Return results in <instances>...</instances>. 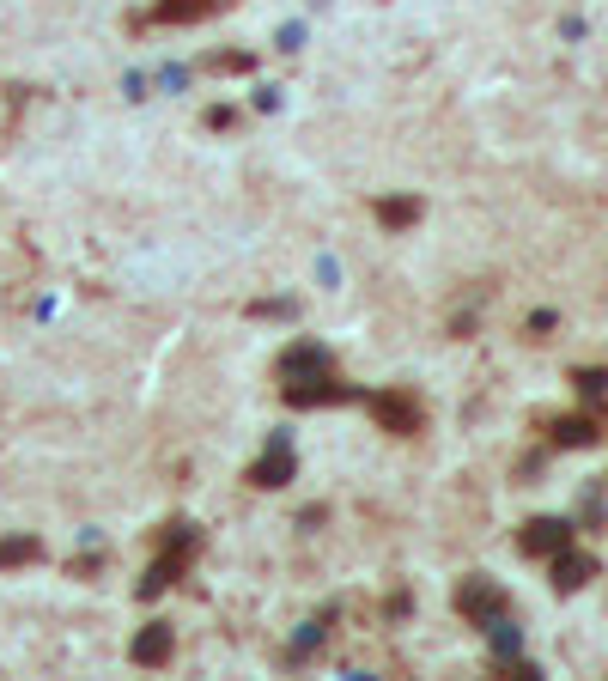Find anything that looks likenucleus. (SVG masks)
I'll list each match as a JSON object with an SVG mask.
<instances>
[{
    "mask_svg": "<svg viewBox=\"0 0 608 681\" xmlns=\"http://www.w3.org/2000/svg\"><path fill=\"white\" fill-rule=\"evenodd\" d=\"M280 377H286V402H298V408H323V402H347V396H359L353 384H341V377H335V359H329L317 341L286 347Z\"/></svg>",
    "mask_w": 608,
    "mask_h": 681,
    "instance_id": "1",
    "label": "nucleus"
},
{
    "mask_svg": "<svg viewBox=\"0 0 608 681\" xmlns=\"http://www.w3.org/2000/svg\"><path fill=\"white\" fill-rule=\"evenodd\" d=\"M159 548H165V554L146 566V578H140V596H159V590H171V584L183 578V566H189V554H195V529H189V523H165Z\"/></svg>",
    "mask_w": 608,
    "mask_h": 681,
    "instance_id": "2",
    "label": "nucleus"
},
{
    "mask_svg": "<svg viewBox=\"0 0 608 681\" xmlns=\"http://www.w3.org/2000/svg\"><path fill=\"white\" fill-rule=\"evenodd\" d=\"M456 609H463L469 621H481V627H493V621L505 615V590H499L493 578H469L463 590H456Z\"/></svg>",
    "mask_w": 608,
    "mask_h": 681,
    "instance_id": "3",
    "label": "nucleus"
},
{
    "mask_svg": "<svg viewBox=\"0 0 608 681\" xmlns=\"http://www.w3.org/2000/svg\"><path fill=\"white\" fill-rule=\"evenodd\" d=\"M292 469H298V463H292V438H286V432H274V444H268L262 457L250 463V481H256V487H286V481H292Z\"/></svg>",
    "mask_w": 608,
    "mask_h": 681,
    "instance_id": "4",
    "label": "nucleus"
},
{
    "mask_svg": "<svg viewBox=\"0 0 608 681\" xmlns=\"http://www.w3.org/2000/svg\"><path fill=\"white\" fill-rule=\"evenodd\" d=\"M232 0H159L140 25H189V19H207V13H225Z\"/></svg>",
    "mask_w": 608,
    "mask_h": 681,
    "instance_id": "5",
    "label": "nucleus"
},
{
    "mask_svg": "<svg viewBox=\"0 0 608 681\" xmlns=\"http://www.w3.org/2000/svg\"><path fill=\"white\" fill-rule=\"evenodd\" d=\"M365 402H371V414L384 420L390 432H420V408L408 396H365Z\"/></svg>",
    "mask_w": 608,
    "mask_h": 681,
    "instance_id": "6",
    "label": "nucleus"
},
{
    "mask_svg": "<svg viewBox=\"0 0 608 681\" xmlns=\"http://www.w3.org/2000/svg\"><path fill=\"white\" fill-rule=\"evenodd\" d=\"M560 548H572L566 523H554V517H536V523L523 529V554H560Z\"/></svg>",
    "mask_w": 608,
    "mask_h": 681,
    "instance_id": "7",
    "label": "nucleus"
},
{
    "mask_svg": "<svg viewBox=\"0 0 608 681\" xmlns=\"http://www.w3.org/2000/svg\"><path fill=\"white\" fill-rule=\"evenodd\" d=\"M165 657H171V627L152 621V627L134 639V663H165Z\"/></svg>",
    "mask_w": 608,
    "mask_h": 681,
    "instance_id": "8",
    "label": "nucleus"
},
{
    "mask_svg": "<svg viewBox=\"0 0 608 681\" xmlns=\"http://www.w3.org/2000/svg\"><path fill=\"white\" fill-rule=\"evenodd\" d=\"M590 572H596V566H590L584 554H566V548L554 554V584H560V590H578V584H584Z\"/></svg>",
    "mask_w": 608,
    "mask_h": 681,
    "instance_id": "9",
    "label": "nucleus"
},
{
    "mask_svg": "<svg viewBox=\"0 0 608 681\" xmlns=\"http://www.w3.org/2000/svg\"><path fill=\"white\" fill-rule=\"evenodd\" d=\"M554 438H560V444H590V438H596V420H590V414L560 420V426H554Z\"/></svg>",
    "mask_w": 608,
    "mask_h": 681,
    "instance_id": "10",
    "label": "nucleus"
},
{
    "mask_svg": "<svg viewBox=\"0 0 608 681\" xmlns=\"http://www.w3.org/2000/svg\"><path fill=\"white\" fill-rule=\"evenodd\" d=\"M377 219H384V225H414L420 201H377Z\"/></svg>",
    "mask_w": 608,
    "mask_h": 681,
    "instance_id": "11",
    "label": "nucleus"
},
{
    "mask_svg": "<svg viewBox=\"0 0 608 681\" xmlns=\"http://www.w3.org/2000/svg\"><path fill=\"white\" fill-rule=\"evenodd\" d=\"M37 554H43V548H37L31 536H25V542H0V572H7V566H25V560H37Z\"/></svg>",
    "mask_w": 608,
    "mask_h": 681,
    "instance_id": "12",
    "label": "nucleus"
}]
</instances>
